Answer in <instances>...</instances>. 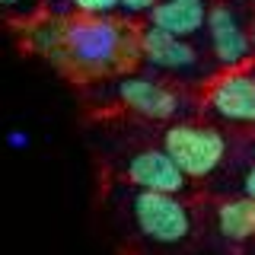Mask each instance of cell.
<instances>
[{
  "label": "cell",
  "instance_id": "cell-8",
  "mask_svg": "<svg viewBox=\"0 0 255 255\" xmlns=\"http://www.w3.org/2000/svg\"><path fill=\"white\" fill-rule=\"evenodd\" d=\"M118 99L125 102L128 109L140 112L147 118H172L179 112V96L172 90H166L163 83H153L147 77H131L118 83Z\"/></svg>",
  "mask_w": 255,
  "mask_h": 255
},
{
  "label": "cell",
  "instance_id": "cell-3",
  "mask_svg": "<svg viewBox=\"0 0 255 255\" xmlns=\"http://www.w3.org/2000/svg\"><path fill=\"white\" fill-rule=\"evenodd\" d=\"M134 220L153 243H179L188 236V211L169 191H140L134 198Z\"/></svg>",
  "mask_w": 255,
  "mask_h": 255
},
{
  "label": "cell",
  "instance_id": "cell-5",
  "mask_svg": "<svg viewBox=\"0 0 255 255\" xmlns=\"http://www.w3.org/2000/svg\"><path fill=\"white\" fill-rule=\"evenodd\" d=\"M207 38H211L214 58H217L223 67H236V64H246L252 54V32H246L243 19L230 10V6H211V16H207Z\"/></svg>",
  "mask_w": 255,
  "mask_h": 255
},
{
  "label": "cell",
  "instance_id": "cell-4",
  "mask_svg": "<svg viewBox=\"0 0 255 255\" xmlns=\"http://www.w3.org/2000/svg\"><path fill=\"white\" fill-rule=\"evenodd\" d=\"M207 106L223 122L255 128V74L230 70V74L217 77L214 86L207 90Z\"/></svg>",
  "mask_w": 255,
  "mask_h": 255
},
{
  "label": "cell",
  "instance_id": "cell-11",
  "mask_svg": "<svg viewBox=\"0 0 255 255\" xmlns=\"http://www.w3.org/2000/svg\"><path fill=\"white\" fill-rule=\"evenodd\" d=\"M83 16H109L112 10L122 6V0H70Z\"/></svg>",
  "mask_w": 255,
  "mask_h": 255
},
{
  "label": "cell",
  "instance_id": "cell-9",
  "mask_svg": "<svg viewBox=\"0 0 255 255\" xmlns=\"http://www.w3.org/2000/svg\"><path fill=\"white\" fill-rule=\"evenodd\" d=\"M207 16H211L207 0H159L150 10V22L179 38H191L207 29Z\"/></svg>",
  "mask_w": 255,
  "mask_h": 255
},
{
  "label": "cell",
  "instance_id": "cell-15",
  "mask_svg": "<svg viewBox=\"0 0 255 255\" xmlns=\"http://www.w3.org/2000/svg\"><path fill=\"white\" fill-rule=\"evenodd\" d=\"M22 3H26V0H3V6H6V10H19Z\"/></svg>",
  "mask_w": 255,
  "mask_h": 255
},
{
  "label": "cell",
  "instance_id": "cell-10",
  "mask_svg": "<svg viewBox=\"0 0 255 255\" xmlns=\"http://www.w3.org/2000/svg\"><path fill=\"white\" fill-rule=\"evenodd\" d=\"M217 230L227 239H249L255 236V198H236L217 207Z\"/></svg>",
  "mask_w": 255,
  "mask_h": 255
},
{
  "label": "cell",
  "instance_id": "cell-7",
  "mask_svg": "<svg viewBox=\"0 0 255 255\" xmlns=\"http://www.w3.org/2000/svg\"><path fill=\"white\" fill-rule=\"evenodd\" d=\"M140 54L153 64V67H163V70H188V67L198 64L195 48H191L185 38L159 29L153 22L140 29Z\"/></svg>",
  "mask_w": 255,
  "mask_h": 255
},
{
  "label": "cell",
  "instance_id": "cell-17",
  "mask_svg": "<svg viewBox=\"0 0 255 255\" xmlns=\"http://www.w3.org/2000/svg\"><path fill=\"white\" fill-rule=\"evenodd\" d=\"M249 3H255V0H249Z\"/></svg>",
  "mask_w": 255,
  "mask_h": 255
},
{
  "label": "cell",
  "instance_id": "cell-12",
  "mask_svg": "<svg viewBox=\"0 0 255 255\" xmlns=\"http://www.w3.org/2000/svg\"><path fill=\"white\" fill-rule=\"evenodd\" d=\"M159 0H122V10L125 13H150Z\"/></svg>",
  "mask_w": 255,
  "mask_h": 255
},
{
  "label": "cell",
  "instance_id": "cell-16",
  "mask_svg": "<svg viewBox=\"0 0 255 255\" xmlns=\"http://www.w3.org/2000/svg\"><path fill=\"white\" fill-rule=\"evenodd\" d=\"M252 45H255V26H252Z\"/></svg>",
  "mask_w": 255,
  "mask_h": 255
},
{
  "label": "cell",
  "instance_id": "cell-1",
  "mask_svg": "<svg viewBox=\"0 0 255 255\" xmlns=\"http://www.w3.org/2000/svg\"><path fill=\"white\" fill-rule=\"evenodd\" d=\"M140 54V35L106 16H83L64 26L61 54L77 74H112Z\"/></svg>",
  "mask_w": 255,
  "mask_h": 255
},
{
  "label": "cell",
  "instance_id": "cell-6",
  "mask_svg": "<svg viewBox=\"0 0 255 255\" xmlns=\"http://www.w3.org/2000/svg\"><path fill=\"white\" fill-rule=\"evenodd\" d=\"M128 179L140 191H182L188 175L179 169V163L166 153V150H140L128 163Z\"/></svg>",
  "mask_w": 255,
  "mask_h": 255
},
{
  "label": "cell",
  "instance_id": "cell-14",
  "mask_svg": "<svg viewBox=\"0 0 255 255\" xmlns=\"http://www.w3.org/2000/svg\"><path fill=\"white\" fill-rule=\"evenodd\" d=\"M243 188H246V195L249 198H255V166L249 172H246V182H243Z\"/></svg>",
  "mask_w": 255,
  "mask_h": 255
},
{
  "label": "cell",
  "instance_id": "cell-2",
  "mask_svg": "<svg viewBox=\"0 0 255 255\" xmlns=\"http://www.w3.org/2000/svg\"><path fill=\"white\" fill-rule=\"evenodd\" d=\"M163 150L169 153L179 169L188 179H204L211 175L227 156V140L220 131L214 128H201V125H175L166 131L163 137Z\"/></svg>",
  "mask_w": 255,
  "mask_h": 255
},
{
  "label": "cell",
  "instance_id": "cell-13",
  "mask_svg": "<svg viewBox=\"0 0 255 255\" xmlns=\"http://www.w3.org/2000/svg\"><path fill=\"white\" fill-rule=\"evenodd\" d=\"M6 143H10L13 150H22V147H29V134L26 131H10L6 134Z\"/></svg>",
  "mask_w": 255,
  "mask_h": 255
}]
</instances>
